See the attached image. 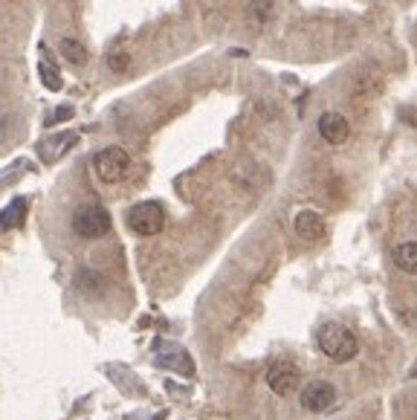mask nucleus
I'll use <instances>...</instances> for the list:
<instances>
[{
	"mask_svg": "<svg viewBox=\"0 0 417 420\" xmlns=\"http://www.w3.org/2000/svg\"><path fill=\"white\" fill-rule=\"evenodd\" d=\"M156 363H159V366H168V368H177L180 374H195V366H191L188 354L180 351V348H174V356H159Z\"/></svg>",
	"mask_w": 417,
	"mask_h": 420,
	"instance_id": "13",
	"label": "nucleus"
},
{
	"mask_svg": "<svg viewBox=\"0 0 417 420\" xmlns=\"http://www.w3.org/2000/svg\"><path fill=\"white\" fill-rule=\"evenodd\" d=\"M273 12H275V0H252V4H249V18L261 21V23L270 21Z\"/></svg>",
	"mask_w": 417,
	"mask_h": 420,
	"instance_id": "14",
	"label": "nucleus"
},
{
	"mask_svg": "<svg viewBox=\"0 0 417 420\" xmlns=\"http://www.w3.org/2000/svg\"><path fill=\"white\" fill-rule=\"evenodd\" d=\"M267 385L278 397H287L302 385V371L293 363H287V359H278V363H273L267 371Z\"/></svg>",
	"mask_w": 417,
	"mask_h": 420,
	"instance_id": "5",
	"label": "nucleus"
},
{
	"mask_svg": "<svg viewBox=\"0 0 417 420\" xmlns=\"http://www.w3.org/2000/svg\"><path fill=\"white\" fill-rule=\"evenodd\" d=\"M73 116V107L70 105H61L50 119H47V125H58V122H67V119Z\"/></svg>",
	"mask_w": 417,
	"mask_h": 420,
	"instance_id": "17",
	"label": "nucleus"
},
{
	"mask_svg": "<svg viewBox=\"0 0 417 420\" xmlns=\"http://www.w3.org/2000/svg\"><path fill=\"white\" fill-rule=\"evenodd\" d=\"M127 168H131V154H127L122 145H108L93 157V174L108 186L119 183L127 174Z\"/></svg>",
	"mask_w": 417,
	"mask_h": 420,
	"instance_id": "3",
	"label": "nucleus"
},
{
	"mask_svg": "<svg viewBox=\"0 0 417 420\" xmlns=\"http://www.w3.org/2000/svg\"><path fill=\"white\" fill-rule=\"evenodd\" d=\"M293 229L302 241H322L328 226H325V218L313 212V209H302V212L293 218Z\"/></svg>",
	"mask_w": 417,
	"mask_h": 420,
	"instance_id": "8",
	"label": "nucleus"
},
{
	"mask_svg": "<svg viewBox=\"0 0 417 420\" xmlns=\"http://www.w3.org/2000/svg\"><path fill=\"white\" fill-rule=\"evenodd\" d=\"M58 52H61L64 58H67L70 64H76V67L87 64V58H90L87 47H84L81 41H76V38H61V41H58Z\"/></svg>",
	"mask_w": 417,
	"mask_h": 420,
	"instance_id": "10",
	"label": "nucleus"
},
{
	"mask_svg": "<svg viewBox=\"0 0 417 420\" xmlns=\"http://www.w3.org/2000/svg\"><path fill=\"white\" fill-rule=\"evenodd\" d=\"M394 267L406 276H417V241H403L394 247Z\"/></svg>",
	"mask_w": 417,
	"mask_h": 420,
	"instance_id": "9",
	"label": "nucleus"
},
{
	"mask_svg": "<svg viewBox=\"0 0 417 420\" xmlns=\"http://www.w3.org/2000/svg\"><path fill=\"white\" fill-rule=\"evenodd\" d=\"M23 218H26V200L18 197V200H12L4 209V212H0V226H4V229H15V226L23 223Z\"/></svg>",
	"mask_w": 417,
	"mask_h": 420,
	"instance_id": "11",
	"label": "nucleus"
},
{
	"mask_svg": "<svg viewBox=\"0 0 417 420\" xmlns=\"http://www.w3.org/2000/svg\"><path fill=\"white\" fill-rule=\"evenodd\" d=\"M76 134H55L50 142H44V160H58L70 145H76Z\"/></svg>",
	"mask_w": 417,
	"mask_h": 420,
	"instance_id": "12",
	"label": "nucleus"
},
{
	"mask_svg": "<svg viewBox=\"0 0 417 420\" xmlns=\"http://www.w3.org/2000/svg\"><path fill=\"white\" fill-rule=\"evenodd\" d=\"M41 78H44V84L50 87V90H61V73L55 70V67H50V62H41Z\"/></svg>",
	"mask_w": 417,
	"mask_h": 420,
	"instance_id": "16",
	"label": "nucleus"
},
{
	"mask_svg": "<svg viewBox=\"0 0 417 420\" xmlns=\"http://www.w3.org/2000/svg\"><path fill=\"white\" fill-rule=\"evenodd\" d=\"M316 345L328 359H333V363H348V359H354L357 351H360L357 334L350 331V327L339 325V322H328V325L319 327Z\"/></svg>",
	"mask_w": 417,
	"mask_h": 420,
	"instance_id": "1",
	"label": "nucleus"
},
{
	"mask_svg": "<svg viewBox=\"0 0 417 420\" xmlns=\"http://www.w3.org/2000/svg\"><path fill=\"white\" fill-rule=\"evenodd\" d=\"M414 377H417V368H414Z\"/></svg>",
	"mask_w": 417,
	"mask_h": 420,
	"instance_id": "18",
	"label": "nucleus"
},
{
	"mask_svg": "<svg viewBox=\"0 0 417 420\" xmlns=\"http://www.w3.org/2000/svg\"><path fill=\"white\" fill-rule=\"evenodd\" d=\"M127 226L142 238L159 235L163 226H166V209L156 200H142V203L131 206V212H127Z\"/></svg>",
	"mask_w": 417,
	"mask_h": 420,
	"instance_id": "4",
	"label": "nucleus"
},
{
	"mask_svg": "<svg viewBox=\"0 0 417 420\" xmlns=\"http://www.w3.org/2000/svg\"><path fill=\"white\" fill-rule=\"evenodd\" d=\"M336 403V385L328 380H310L302 388V406L307 412H325Z\"/></svg>",
	"mask_w": 417,
	"mask_h": 420,
	"instance_id": "6",
	"label": "nucleus"
},
{
	"mask_svg": "<svg viewBox=\"0 0 417 420\" xmlns=\"http://www.w3.org/2000/svg\"><path fill=\"white\" fill-rule=\"evenodd\" d=\"M73 232L84 241H99L110 232V212L102 203H81L73 212Z\"/></svg>",
	"mask_w": 417,
	"mask_h": 420,
	"instance_id": "2",
	"label": "nucleus"
},
{
	"mask_svg": "<svg viewBox=\"0 0 417 420\" xmlns=\"http://www.w3.org/2000/svg\"><path fill=\"white\" fill-rule=\"evenodd\" d=\"M108 70L110 73H127V70H131V55L122 52V49H113L108 55Z\"/></svg>",
	"mask_w": 417,
	"mask_h": 420,
	"instance_id": "15",
	"label": "nucleus"
},
{
	"mask_svg": "<svg viewBox=\"0 0 417 420\" xmlns=\"http://www.w3.org/2000/svg\"><path fill=\"white\" fill-rule=\"evenodd\" d=\"M316 128H319V136H322L328 145H342L350 136L348 119L342 113H336V110H328V113L319 116V125Z\"/></svg>",
	"mask_w": 417,
	"mask_h": 420,
	"instance_id": "7",
	"label": "nucleus"
}]
</instances>
